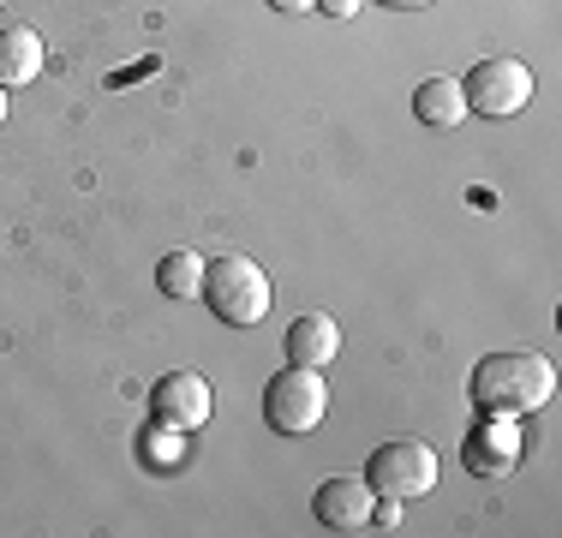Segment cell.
Wrapping results in <instances>:
<instances>
[{"label":"cell","instance_id":"cell-13","mask_svg":"<svg viewBox=\"0 0 562 538\" xmlns=\"http://www.w3.org/2000/svg\"><path fill=\"white\" fill-rule=\"evenodd\" d=\"M359 7H366V0H317V12H329V19H353Z\"/></svg>","mask_w":562,"mask_h":538},{"label":"cell","instance_id":"cell-6","mask_svg":"<svg viewBox=\"0 0 562 538\" xmlns=\"http://www.w3.org/2000/svg\"><path fill=\"white\" fill-rule=\"evenodd\" d=\"M210 413H216V395H210V383H204L198 371H168V377H156V389H150V419H156V430L192 437V430L210 425Z\"/></svg>","mask_w":562,"mask_h":538},{"label":"cell","instance_id":"cell-12","mask_svg":"<svg viewBox=\"0 0 562 538\" xmlns=\"http://www.w3.org/2000/svg\"><path fill=\"white\" fill-rule=\"evenodd\" d=\"M156 288H162L168 300H192V293L204 288V258H198V251H168V258L156 264Z\"/></svg>","mask_w":562,"mask_h":538},{"label":"cell","instance_id":"cell-5","mask_svg":"<svg viewBox=\"0 0 562 538\" xmlns=\"http://www.w3.org/2000/svg\"><path fill=\"white\" fill-rule=\"evenodd\" d=\"M461 97L485 120H508V114H520V108L532 102V72H527V60L491 54V60H479L473 72L461 78Z\"/></svg>","mask_w":562,"mask_h":538},{"label":"cell","instance_id":"cell-1","mask_svg":"<svg viewBox=\"0 0 562 538\" xmlns=\"http://www.w3.org/2000/svg\"><path fill=\"white\" fill-rule=\"evenodd\" d=\"M473 401L485 413H508V419H520V413H539L544 401H551L557 389V371L551 359L539 354H485L473 366Z\"/></svg>","mask_w":562,"mask_h":538},{"label":"cell","instance_id":"cell-10","mask_svg":"<svg viewBox=\"0 0 562 538\" xmlns=\"http://www.w3.org/2000/svg\"><path fill=\"white\" fill-rule=\"evenodd\" d=\"M43 60H48V48L36 31H24V24H7V31H0V90L36 85V78H43Z\"/></svg>","mask_w":562,"mask_h":538},{"label":"cell","instance_id":"cell-4","mask_svg":"<svg viewBox=\"0 0 562 538\" xmlns=\"http://www.w3.org/2000/svg\"><path fill=\"white\" fill-rule=\"evenodd\" d=\"M366 484L378 496H425L437 484V449L431 442H419V437H395V442H383L378 455L366 461Z\"/></svg>","mask_w":562,"mask_h":538},{"label":"cell","instance_id":"cell-7","mask_svg":"<svg viewBox=\"0 0 562 538\" xmlns=\"http://www.w3.org/2000/svg\"><path fill=\"white\" fill-rule=\"evenodd\" d=\"M515 461H520V425L508 419V413H485V419L467 430V442H461L467 473L503 479V473H515Z\"/></svg>","mask_w":562,"mask_h":538},{"label":"cell","instance_id":"cell-14","mask_svg":"<svg viewBox=\"0 0 562 538\" xmlns=\"http://www.w3.org/2000/svg\"><path fill=\"white\" fill-rule=\"evenodd\" d=\"M270 7H276V12H312L317 0H270Z\"/></svg>","mask_w":562,"mask_h":538},{"label":"cell","instance_id":"cell-8","mask_svg":"<svg viewBox=\"0 0 562 538\" xmlns=\"http://www.w3.org/2000/svg\"><path fill=\"white\" fill-rule=\"evenodd\" d=\"M371 503H378V491L366 484V473L359 479H324L317 484V496H312V515H317V527H329V533H359V527H371Z\"/></svg>","mask_w":562,"mask_h":538},{"label":"cell","instance_id":"cell-15","mask_svg":"<svg viewBox=\"0 0 562 538\" xmlns=\"http://www.w3.org/2000/svg\"><path fill=\"white\" fill-rule=\"evenodd\" d=\"M383 7H395V12H419V7H431V0H383Z\"/></svg>","mask_w":562,"mask_h":538},{"label":"cell","instance_id":"cell-17","mask_svg":"<svg viewBox=\"0 0 562 538\" xmlns=\"http://www.w3.org/2000/svg\"><path fill=\"white\" fill-rule=\"evenodd\" d=\"M0 7H7V0H0Z\"/></svg>","mask_w":562,"mask_h":538},{"label":"cell","instance_id":"cell-3","mask_svg":"<svg viewBox=\"0 0 562 538\" xmlns=\"http://www.w3.org/2000/svg\"><path fill=\"white\" fill-rule=\"evenodd\" d=\"M324 413H329V383L317 366H281L270 383H263V425L281 430V437L317 430Z\"/></svg>","mask_w":562,"mask_h":538},{"label":"cell","instance_id":"cell-2","mask_svg":"<svg viewBox=\"0 0 562 538\" xmlns=\"http://www.w3.org/2000/svg\"><path fill=\"white\" fill-rule=\"evenodd\" d=\"M198 300L216 312L227 329H251V323L270 317V276H263L251 258H239V251H222V258L204 264V288H198Z\"/></svg>","mask_w":562,"mask_h":538},{"label":"cell","instance_id":"cell-11","mask_svg":"<svg viewBox=\"0 0 562 538\" xmlns=\"http://www.w3.org/2000/svg\"><path fill=\"white\" fill-rule=\"evenodd\" d=\"M413 114H419L425 126L449 132V126H461L473 108H467V97H461V78H425V85L413 90Z\"/></svg>","mask_w":562,"mask_h":538},{"label":"cell","instance_id":"cell-9","mask_svg":"<svg viewBox=\"0 0 562 538\" xmlns=\"http://www.w3.org/2000/svg\"><path fill=\"white\" fill-rule=\"evenodd\" d=\"M336 354H341V329H336V317L305 312V317H293V323H288V366H317V371H324Z\"/></svg>","mask_w":562,"mask_h":538},{"label":"cell","instance_id":"cell-16","mask_svg":"<svg viewBox=\"0 0 562 538\" xmlns=\"http://www.w3.org/2000/svg\"><path fill=\"white\" fill-rule=\"evenodd\" d=\"M7 108H12V97H7V90H0V120H7Z\"/></svg>","mask_w":562,"mask_h":538}]
</instances>
